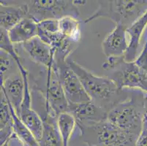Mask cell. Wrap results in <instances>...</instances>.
Returning <instances> with one entry per match:
<instances>
[{"label":"cell","mask_w":147,"mask_h":146,"mask_svg":"<svg viewBox=\"0 0 147 146\" xmlns=\"http://www.w3.org/2000/svg\"><path fill=\"white\" fill-rule=\"evenodd\" d=\"M67 62L82 83L91 101L109 112L115 106L127 100L133 90L120 89L108 77L93 74L78 63L67 59Z\"/></svg>","instance_id":"cell-1"},{"label":"cell","mask_w":147,"mask_h":146,"mask_svg":"<svg viewBox=\"0 0 147 146\" xmlns=\"http://www.w3.org/2000/svg\"><path fill=\"white\" fill-rule=\"evenodd\" d=\"M97 2V10L84 20L85 24L105 18L116 25L128 28L147 10V0H108Z\"/></svg>","instance_id":"cell-2"},{"label":"cell","mask_w":147,"mask_h":146,"mask_svg":"<svg viewBox=\"0 0 147 146\" xmlns=\"http://www.w3.org/2000/svg\"><path fill=\"white\" fill-rule=\"evenodd\" d=\"M146 94L133 90L127 100L108 112L107 120L125 132L139 136L142 130Z\"/></svg>","instance_id":"cell-3"},{"label":"cell","mask_w":147,"mask_h":146,"mask_svg":"<svg viewBox=\"0 0 147 146\" xmlns=\"http://www.w3.org/2000/svg\"><path fill=\"white\" fill-rule=\"evenodd\" d=\"M76 135L88 146H136L138 137L107 120L92 126L78 125Z\"/></svg>","instance_id":"cell-4"},{"label":"cell","mask_w":147,"mask_h":146,"mask_svg":"<svg viewBox=\"0 0 147 146\" xmlns=\"http://www.w3.org/2000/svg\"><path fill=\"white\" fill-rule=\"evenodd\" d=\"M108 75L120 89L138 90L147 94V73L125 56L107 58L102 65Z\"/></svg>","instance_id":"cell-5"},{"label":"cell","mask_w":147,"mask_h":146,"mask_svg":"<svg viewBox=\"0 0 147 146\" xmlns=\"http://www.w3.org/2000/svg\"><path fill=\"white\" fill-rule=\"evenodd\" d=\"M26 3L29 6L28 16L37 23L49 19L60 20L68 16L79 18L78 5L73 0H32Z\"/></svg>","instance_id":"cell-6"},{"label":"cell","mask_w":147,"mask_h":146,"mask_svg":"<svg viewBox=\"0 0 147 146\" xmlns=\"http://www.w3.org/2000/svg\"><path fill=\"white\" fill-rule=\"evenodd\" d=\"M31 88H35L43 94L46 104L57 116L60 113L68 112L69 102L59 79L55 62L51 67L46 69V77L42 87Z\"/></svg>","instance_id":"cell-7"},{"label":"cell","mask_w":147,"mask_h":146,"mask_svg":"<svg viewBox=\"0 0 147 146\" xmlns=\"http://www.w3.org/2000/svg\"><path fill=\"white\" fill-rule=\"evenodd\" d=\"M57 73L67 101L71 104H78L91 101L82 83L73 70L67 60H55Z\"/></svg>","instance_id":"cell-8"},{"label":"cell","mask_w":147,"mask_h":146,"mask_svg":"<svg viewBox=\"0 0 147 146\" xmlns=\"http://www.w3.org/2000/svg\"><path fill=\"white\" fill-rule=\"evenodd\" d=\"M25 83L24 97L18 117L24 125L32 133L37 141L42 137L43 124L40 115L33 109L32 92L29 83V75L28 73L23 75Z\"/></svg>","instance_id":"cell-9"},{"label":"cell","mask_w":147,"mask_h":146,"mask_svg":"<svg viewBox=\"0 0 147 146\" xmlns=\"http://www.w3.org/2000/svg\"><path fill=\"white\" fill-rule=\"evenodd\" d=\"M68 112L81 126H92L107 120L108 112L92 101L78 104L69 103Z\"/></svg>","instance_id":"cell-10"},{"label":"cell","mask_w":147,"mask_h":146,"mask_svg":"<svg viewBox=\"0 0 147 146\" xmlns=\"http://www.w3.org/2000/svg\"><path fill=\"white\" fill-rule=\"evenodd\" d=\"M21 48L33 62L45 69L51 67L55 62V50L38 36L21 44Z\"/></svg>","instance_id":"cell-11"},{"label":"cell","mask_w":147,"mask_h":146,"mask_svg":"<svg viewBox=\"0 0 147 146\" xmlns=\"http://www.w3.org/2000/svg\"><path fill=\"white\" fill-rule=\"evenodd\" d=\"M127 29L122 25H116L102 42L104 55L109 57L125 56L128 48Z\"/></svg>","instance_id":"cell-12"},{"label":"cell","mask_w":147,"mask_h":146,"mask_svg":"<svg viewBox=\"0 0 147 146\" xmlns=\"http://www.w3.org/2000/svg\"><path fill=\"white\" fill-rule=\"evenodd\" d=\"M0 87L1 92L5 94L18 116L25 92L24 79L21 72L5 79L3 82L0 83Z\"/></svg>","instance_id":"cell-13"},{"label":"cell","mask_w":147,"mask_h":146,"mask_svg":"<svg viewBox=\"0 0 147 146\" xmlns=\"http://www.w3.org/2000/svg\"><path fill=\"white\" fill-rule=\"evenodd\" d=\"M147 28V10L136 20L127 29V34L129 36L128 48L125 55V60L127 62H133L138 57L140 43Z\"/></svg>","instance_id":"cell-14"},{"label":"cell","mask_w":147,"mask_h":146,"mask_svg":"<svg viewBox=\"0 0 147 146\" xmlns=\"http://www.w3.org/2000/svg\"><path fill=\"white\" fill-rule=\"evenodd\" d=\"M8 101V100H7ZM13 121V132L7 140L10 146H40L39 143L36 140L32 133L24 125L21 119L16 113L14 109L9 102Z\"/></svg>","instance_id":"cell-15"},{"label":"cell","mask_w":147,"mask_h":146,"mask_svg":"<svg viewBox=\"0 0 147 146\" xmlns=\"http://www.w3.org/2000/svg\"><path fill=\"white\" fill-rule=\"evenodd\" d=\"M29 15V6L25 2L18 6L7 5L0 1V25L8 32Z\"/></svg>","instance_id":"cell-16"},{"label":"cell","mask_w":147,"mask_h":146,"mask_svg":"<svg viewBox=\"0 0 147 146\" xmlns=\"http://www.w3.org/2000/svg\"><path fill=\"white\" fill-rule=\"evenodd\" d=\"M8 35L14 45L24 43L38 36L37 22L27 16L8 31Z\"/></svg>","instance_id":"cell-17"},{"label":"cell","mask_w":147,"mask_h":146,"mask_svg":"<svg viewBox=\"0 0 147 146\" xmlns=\"http://www.w3.org/2000/svg\"><path fill=\"white\" fill-rule=\"evenodd\" d=\"M37 25L38 37L53 49L57 50L65 37L60 32L59 20H45L37 23Z\"/></svg>","instance_id":"cell-18"},{"label":"cell","mask_w":147,"mask_h":146,"mask_svg":"<svg viewBox=\"0 0 147 146\" xmlns=\"http://www.w3.org/2000/svg\"><path fill=\"white\" fill-rule=\"evenodd\" d=\"M13 121L11 110L6 96L1 92L0 99V143L5 144L13 132Z\"/></svg>","instance_id":"cell-19"},{"label":"cell","mask_w":147,"mask_h":146,"mask_svg":"<svg viewBox=\"0 0 147 146\" xmlns=\"http://www.w3.org/2000/svg\"><path fill=\"white\" fill-rule=\"evenodd\" d=\"M57 126L65 146H69L78 129V124L74 116L69 112L60 113L57 116Z\"/></svg>","instance_id":"cell-20"},{"label":"cell","mask_w":147,"mask_h":146,"mask_svg":"<svg viewBox=\"0 0 147 146\" xmlns=\"http://www.w3.org/2000/svg\"><path fill=\"white\" fill-rule=\"evenodd\" d=\"M59 22L61 34L73 42L79 44L81 38V32L80 28L81 20L80 18L68 16L59 20Z\"/></svg>","instance_id":"cell-21"},{"label":"cell","mask_w":147,"mask_h":146,"mask_svg":"<svg viewBox=\"0 0 147 146\" xmlns=\"http://www.w3.org/2000/svg\"><path fill=\"white\" fill-rule=\"evenodd\" d=\"M0 83H2L7 77L16 75L13 73V71H15V69H18V66L14 59L3 50L0 51Z\"/></svg>","instance_id":"cell-22"},{"label":"cell","mask_w":147,"mask_h":146,"mask_svg":"<svg viewBox=\"0 0 147 146\" xmlns=\"http://www.w3.org/2000/svg\"><path fill=\"white\" fill-rule=\"evenodd\" d=\"M0 48L1 50L6 52L13 57L16 61L17 64L21 62V57L19 53L17 52L16 48H15V45L10 41L8 35V32L5 29L0 28Z\"/></svg>","instance_id":"cell-23"},{"label":"cell","mask_w":147,"mask_h":146,"mask_svg":"<svg viewBox=\"0 0 147 146\" xmlns=\"http://www.w3.org/2000/svg\"><path fill=\"white\" fill-rule=\"evenodd\" d=\"M144 42L142 49L134 62L140 69L147 73V28L144 32Z\"/></svg>","instance_id":"cell-24"},{"label":"cell","mask_w":147,"mask_h":146,"mask_svg":"<svg viewBox=\"0 0 147 146\" xmlns=\"http://www.w3.org/2000/svg\"><path fill=\"white\" fill-rule=\"evenodd\" d=\"M136 146H147V129L142 128L136 143Z\"/></svg>","instance_id":"cell-25"},{"label":"cell","mask_w":147,"mask_h":146,"mask_svg":"<svg viewBox=\"0 0 147 146\" xmlns=\"http://www.w3.org/2000/svg\"><path fill=\"white\" fill-rule=\"evenodd\" d=\"M142 128L147 129V94L145 96V102H144V116H143V126Z\"/></svg>","instance_id":"cell-26"},{"label":"cell","mask_w":147,"mask_h":146,"mask_svg":"<svg viewBox=\"0 0 147 146\" xmlns=\"http://www.w3.org/2000/svg\"><path fill=\"white\" fill-rule=\"evenodd\" d=\"M1 146H10V145H9L8 143H7V142H6V143H5V144L2 145H1Z\"/></svg>","instance_id":"cell-27"}]
</instances>
